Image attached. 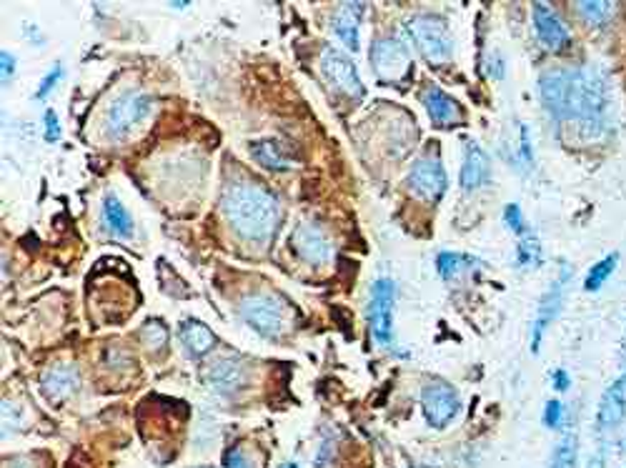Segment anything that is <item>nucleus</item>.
Masks as SVG:
<instances>
[{"mask_svg":"<svg viewBox=\"0 0 626 468\" xmlns=\"http://www.w3.org/2000/svg\"><path fill=\"white\" fill-rule=\"evenodd\" d=\"M220 206H223L230 229L243 240L263 243V240L273 239V233L281 223V206L276 196L250 180L230 183L223 190Z\"/></svg>","mask_w":626,"mask_h":468,"instance_id":"nucleus-1","label":"nucleus"},{"mask_svg":"<svg viewBox=\"0 0 626 468\" xmlns=\"http://www.w3.org/2000/svg\"><path fill=\"white\" fill-rule=\"evenodd\" d=\"M609 88L604 75L592 68L569 71V88L562 121H574L589 131H602L609 118Z\"/></svg>","mask_w":626,"mask_h":468,"instance_id":"nucleus-2","label":"nucleus"},{"mask_svg":"<svg viewBox=\"0 0 626 468\" xmlns=\"http://www.w3.org/2000/svg\"><path fill=\"white\" fill-rule=\"evenodd\" d=\"M406 31L416 51L426 58L431 65H444L454 55V38H451L449 25L444 18L431 15V13H418L408 18Z\"/></svg>","mask_w":626,"mask_h":468,"instance_id":"nucleus-3","label":"nucleus"},{"mask_svg":"<svg viewBox=\"0 0 626 468\" xmlns=\"http://www.w3.org/2000/svg\"><path fill=\"white\" fill-rule=\"evenodd\" d=\"M243 321L266 338H281L286 328V306L271 293H250L239 303Z\"/></svg>","mask_w":626,"mask_h":468,"instance_id":"nucleus-4","label":"nucleus"},{"mask_svg":"<svg viewBox=\"0 0 626 468\" xmlns=\"http://www.w3.org/2000/svg\"><path fill=\"white\" fill-rule=\"evenodd\" d=\"M153 108L151 95L141 93V91H128L121 98H115L113 105L108 108L105 115V133L113 141H123L125 136H131L138 125L143 123Z\"/></svg>","mask_w":626,"mask_h":468,"instance_id":"nucleus-5","label":"nucleus"},{"mask_svg":"<svg viewBox=\"0 0 626 468\" xmlns=\"http://www.w3.org/2000/svg\"><path fill=\"white\" fill-rule=\"evenodd\" d=\"M371 65L384 83H404L411 75V55L398 38H378L371 45Z\"/></svg>","mask_w":626,"mask_h":468,"instance_id":"nucleus-6","label":"nucleus"},{"mask_svg":"<svg viewBox=\"0 0 626 468\" xmlns=\"http://www.w3.org/2000/svg\"><path fill=\"white\" fill-rule=\"evenodd\" d=\"M321 73L338 93L348 95V98L364 95V83H361V75L356 71L354 61L341 51H336V48L321 51Z\"/></svg>","mask_w":626,"mask_h":468,"instance_id":"nucleus-7","label":"nucleus"},{"mask_svg":"<svg viewBox=\"0 0 626 468\" xmlns=\"http://www.w3.org/2000/svg\"><path fill=\"white\" fill-rule=\"evenodd\" d=\"M394 283L388 278L374 283L371 303H368V326L374 333L376 344L388 346L394 338Z\"/></svg>","mask_w":626,"mask_h":468,"instance_id":"nucleus-8","label":"nucleus"},{"mask_svg":"<svg viewBox=\"0 0 626 468\" xmlns=\"http://www.w3.org/2000/svg\"><path fill=\"white\" fill-rule=\"evenodd\" d=\"M421 408H424V416H426L428 426H449L451 421L459 416L461 411L459 394H456L449 384L434 381V384H428L426 388L421 391Z\"/></svg>","mask_w":626,"mask_h":468,"instance_id":"nucleus-9","label":"nucleus"},{"mask_svg":"<svg viewBox=\"0 0 626 468\" xmlns=\"http://www.w3.org/2000/svg\"><path fill=\"white\" fill-rule=\"evenodd\" d=\"M569 281H572V268H569L566 263H562L559 278H556V281H553L552 286L546 288L542 303H539L536 318H533V323H532V351L533 354H539V348H542V341H543V333H546V328H549V326L556 321V316H559V311H562L563 293H566V283Z\"/></svg>","mask_w":626,"mask_h":468,"instance_id":"nucleus-10","label":"nucleus"},{"mask_svg":"<svg viewBox=\"0 0 626 468\" xmlns=\"http://www.w3.org/2000/svg\"><path fill=\"white\" fill-rule=\"evenodd\" d=\"M446 171L441 166L436 156H426L414 163L411 173H408V188L414 190V196L428 203H436L438 198L446 193Z\"/></svg>","mask_w":626,"mask_h":468,"instance_id":"nucleus-11","label":"nucleus"},{"mask_svg":"<svg viewBox=\"0 0 626 468\" xmlns=\"http://www.w3.org/2000/svg\"><path fill=\"white\" fill-rule=\"evenodd\" d=\"M291 246L306 263H313V266L326 263L334 253V246H331L328 236L316 223H298L291 236Z\"/></svg>","mask_w":626,"mask_h":468,"instance_id":"nucleus-12","label":"nucleus"},{"mask_svg":"<svg viewBox=\"0 0 626 468\" xmlns=\"http://www.w3.org/2000/svg\"><path fill=\"white\" fill-rule=\"evenodd\" d=\"M533 15V31L539 35V41L549 48V51H563L569 48L572 43V35L566 31V25L559 18V13L549 8L546 3H533L532 8Z\"/></svg>","mask_w":626,"mask_h":468,"instance_id":"nucleus-13","label":"nucleus"},{"mask_svg":"<svg viewBox=\"0 0 626 468\" xmlns=\"http://www.w3.org/2000/svg\"><path fill=\"white\" fill-rule=\"evenodd\" d=\"M626 418V374L616 378L614 384L609 385L599 401V411H596V428L604 431H614L624 424Z\"/></svg>","mask_w":626,"mask_h":468,"instance_id":"nucleus-14","label":"nucleus"},{"mask_svg":"<svg viewBox=\"0 0 626 468\" xmlns=\"http://www.w3.org/2000/svg\"><path fill=\"white\" fill-rule=\"evenodd\" d=\"M459 180L464 190H479L491 180V158L479 143H466Z\"/></svg>","mask_w":626,"mask_h":468,"instance_id":"nucleus-15","label":"nucleus"},{"mask_svg":"<svg viewBox=\"0 0 626 468\" xmlns=\"http://www.w3.org/2000/svg\"><path fill=\"white\" fill-rule=\"evenodd\" d=\"M421 103L426 108L428 118L436 125H459L464 121V111L456 103V98L444 93L438 85H428L421 93Z\"/></svg>","mask_w":626,"mask_h":468,"instance_id":"nucleus-16","label":"nucleus"},{"mask_svg":"<svg viewBox=\"0 0 626 468\" xmlns=\"http://www.w3.org/2000/svg\"><path fill=\"white\" fill-rule=\"evenodd\" d=\"M43 394L48 395L51 401H65L68 395H73L81 385V375L78 368L71 364H55L51 368H45V374L41 378Z\"/></svg>","mask_w":626,"mask_h":468,"instance_id":"nucleus-17","label":"nucleus"},{"mask_svg":"<svg viewBox=\"0 0 626 468\" xmlns=\"http://www.w3.org/2000/svg\"><path fill=\"white\" fill-rule=\"evenodd\" d=\"M209 381L219 394H236V391H240L246 385V366L240 364V361H230V358L219 361L209 371Z\"/></svg>","mask_w":626,"mask_h":468,"instance_id":"nucleus-18","label":"nucleus"},{"mask_svg":"<svg viewBox=\"0 0 626 468\" xmlns=\"http://www.w3.org/2000/svg\"><path fill=\"white\" fill-rule=\"evenodd\" d=\"M361 15H364V3H346V5H341V8L336 11L334 31L351 51H358Z\"/></svg>","mask_w":626,"mask_h":468,"instance_id":"nucleus-19","label":"nucleus"},{"mask_svg":"<svg viewBox=\"0 0 626 468\" xmlns=\"http://www.w3.org/2000/svg\"><path fill=\"white\" fill-rule=\"evenodd\" d=\"M178 336H181V341H183V346H186V351L191 356L209 354L210 348H213V344H216L213 331H210L206 323L201 321H186L181 326Z\"/></svg>","mask_w":626,"mask_h":468,"instance_id":"nucleus-20","label":"nucleus"},{"mask_svg":"<svg viewBox=\"0 0 626 468\" xmlns=\"http://www.w3.org/2000/svg\"><path fill=\"white\" fill-rule=\"evenodd\" d=\"M103 223L105 229L111 230L118 239H131L133 236V219L125 210V206L118 198L108 196L103 200Z\"/></svg>","mask_w":626,"mask_h":468,"instance_id":"nucleus-21","label":"nucleus"},{"mask_svg":"<svg viewBox=\"0 0 626 468\" xmlns=\"http://www.w3.org/2000/svg\"><path fill=\"white\" fill-rule=\"evenodd\" d=\"M438 266V273H441V278H446V281H459L464 273H469L476 268V260L469 258V256H464V253H441L436 260Z\"/></svg>","mask_w":626,"mask_h":468,"instance_id":"nucleus-22","label":"nucleus"},{"mask_svg":"<svg viewBox=\"0 0 626 468\" xmlns=\"http://www.w3.org/2000/svg\"><path fill=\"white\" fill-rule=\"evenodd\" d=\"M576 11H579V15H582L589 25H606V23L614 18L616 5L614 3H609V0H582V3L576 5Z\"/></svg>","mask_w":626,"mask_h":468,"instance_id":"nucleus-23","label":"nucleus"},{"mask_svg":"<svg viewBox=\"0 0 626 468\" xmlns=\"http://www.w3.org/2000/svg\"><path fill=\"white\" fill-rule=\"evenodd\" d=\"M616 266H619V253H616V250L614 253H609V256H604L599 263H594L592 271L586 273L584 291H599V288L609 281V276L616 271Z\"/></svg>","mask_w":626,"mask_h":468,"instance_id":"nucleus-24","label":"nucleus"},{"mask_svg":"<svg viewBox=\"0 0 626 468\" xmlns=\"http://www.w3.org/2000/svg\"><path fill=\"white\" fill-rule=\"evenodd\" d=\"M576 453H579V444H576V431H569L566 436L556 444L552 453V463L549 468H574Z\"/></svg>","mask_w":626,"mask_h":468,"instance_id":"nucleus-25","label":"nucleus"},{"mask_svg":"<svg viewBox=\"0 0 626 468\" xmlns=\"http://www.w3.org/2000/svg\"><path fill=\"white\" fill-rule=\"evenodd\" d=\"M250 153H253V158H256L259 163L271 168V171H289L286 158L279 153V146H276L273 141H259V143H253V146H250Z\"/></svg>","mask_w":626,"mask_h":468,"instance_id":"nucleus-26","label":"nucleus"},{"mask_svg":"<svg viewBox=\"0 0 626 468\" xmlns=\"http://www.w3.org/2000/svg\"><path fill=\"white\" fill-rule=\"evenodd\" d=\"M141 341L151 348V351H161L168 344V328L161 321H148L141 328Z\"/></svg>","mask_w":626,"mask_h":468,"instance_id":"nucleus-27","label":"nucleus"},{"mask_svg":"<svg viewBox=\"0 0 626 468\" xmlns=\"http://www.w3.org/2000/svg\"><path fill=\"white\" fill-rule=\"evenodd\" d=\"M516 260H519V266L522 268H533V266H539L542 263V243L533 239H523L522 243H519V249H516Z\"/></svg>","mask_w":626,"mask_h":468,"instance_id":"nucleus-28","label":"nucleus"},{"mask_svg":"<svg viewBox=\"0 0 626 468\" xmlns=\"http://www.w3.org/2000/svg\"><path fill=\"white\" fill-rule=\"evenodd\" d=\"M43 121H45V125H43V136H45L48 143H55V141L61 138V123H58V115H55V111H45Z\"/></svg>","mask_w":626,"mask_h":468,"instance_id":"nucleus-29","label":"nucleus"},{"mask_svg":"<svg viewBox=\"0 0 626 468\" xmlns=\"http://www.w3.org/2000/svg\"><path fill=\"white\" fill-rule=\"evenodd\" d=\"M504 220H506V226H509L514 233H523V230H526V226H523L522 209H519L516 203H509V206L504 209Z\"/></svg>","mask_w":626,"mask_h":468,"instance_id":"nucleus-30","label":"nucleus"},{"mask_svg":"<svg viewBox=\"0 0 626 468\" xmlns=\"http://www.w3.org/2000/svg\"><path fill=\"white\" fill-rule=\"evenodd\" d=\"M563 418V404L562 401H549L543 408V424L549 428H559Z\"/></svg>","mask_w":626,"mask_h":468,"instance_id":"nucleus-31","label":"nucleus"},{"mask_svg":"<svg viewBox=\"0 0 626 468\" xmlns=\"http://www.w3.org/2000/svg\"><path fill=\"white\" fill-rule=\"evenodd\" d=\"M63 78V65H53V71L45 78H43V83L38 85V91H35V98H45V95L51 93L53 88H55V83Z\"/></svg>","mask_w":626,"mask_h":468,"instance_id":"nucleus-32","label":"nucleus"},{"mask_svg":"<svg viewBox=\"0 0 626 468\" xmlns=\"http://www.w3.org/2000/svg\"><path fill=\"white\" fill-rule=\"evenodd\" d=\"M223 466L226 468H250L249 458H246V453L240 451V448H229L226 453H223Z\"/></svg>","mask_w":626,"mask_h":468,"instance_id":"nucleus-33","label":"nucleus"},{"mask_svg":"<svg viewBox=\"0 0 626 468\" xmlns=\"http://www.w3.org/2000/svg\"><path fill=\"white\" fill-rule=\"evenodd\" d=\"M519 133H522V143H519V151H522L523 166H532L533 151H532V136H529V128H526V125H519Z\"/></svg>","mask_w":626,"mask_h":468,"instance_id":"nucleus-34","label":"nucleus"},{"mask_svg":"<svg viewBox=\"0 0 626 468\" xmlns=\"http://www.w3.org/2000/svg\"><path fill=\"white\" fill-rule=\"evenodd\" d=\"M0 61H3V81L8 83L13 78V73H15V58H13L8 51H3L0 53Z\"/></svg>","mask_w":626,"mask_h":468,"instance_id":"nucleus-35","label":"nucleus"},{"mask_svg":"<svg viewBox=\"0 0 626 468\" xmlns=\"http://www.w3.org/2000/svg\"><path fill=\"white\" fill-rule=\"evenodd\" d=\"M552 384L556 391H569L572 378H569V374H566L563 368H556V371H552Z\"/></svg>","mask_w":626,"mask_h":468,"instance_id":"nucleus-36","label":"nucleus"},{"mask_svg":"<svg viewBox=\"0 0 626 468\" xmlns=\"http://www.w3.org/2000/svg\"><path fill=\"white\" fill-rule=\"evenodd\" d=\"M586 468H604V451H599L596 456H592V461H589V466Z\"/></svg>","mask_w":626,"mask_h":468,"instance_id":"nucleus-37","label":"nucleus"},{"mask_svg":"<svg viewBox=\"0 0 626 468\" xmlns=\"http://www.w3.org/2000/svg\"><path fill=\"white\" fill-rule=\"evenodd\" d=\"M281 468H298V466H296V463H283Z\"/></svg>","mask_w":626,"mask_h":468,"instance_id":"nucleus-38","label":"nucleus"},{"mask_svg":"<svg viewBox=\"0 0 626 468\" xmlns=\"http://www.w3.org/2000/svg\"><path fill=\"white\" fill-rule=\"evenodd\" d=\"M624 356H626V336H624Z\"/></svg>","mask_w":626,"mask_h":468,"instance_id":"nucleus-39","label":"nucleus"},{"mask_svg":"<svg viewBox=\"0 0 626 468\" xmlns=\"http://www.w3.org/2000/svg\"><path fill=\"white\" fill-rule=\"evenodd\" d=\"M624 451H626V441H624Z\"/></svg>","mask_w":626,"mask_h":468,"instance_id":"nucleus-40","label":"nucleus"},{"mask_svg":"<svg viewBox=\"0 0 626 468\" xmlns=\"http://www.w3.org/2000/svg\"><path fill=\"white\" fill-rule=\"evenodd\" d=\"M201 468H210V466H201Z\"/></svg>","mask_w":626,"mask_h":468,"instance_id":"nucleus-41","label":"nucleus"}]
</instances>
